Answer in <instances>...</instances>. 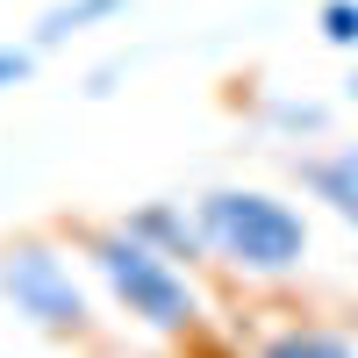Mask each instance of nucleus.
Here are the masks:
<instances>
[{
	"mask_svg": "<svg viewBox=\"0 0 358 358\" xmlns=\"http://www.w3.org/2000/svg\"><path fill=\"white\" fill-rule=\"evenodd\" d=\"M29 72H36V50H22V43H0V94H8V86H22Z\"/></svg>",
	"mask_w": 358,
	"mask_h": 358,
	"instance_id": "nucleus-9",
	"label": "nucleus"
},
{
	"mask_svg": "<svg viewBox=\"0 0 358 358\" xmlns=\"http://www.w3.org/2000/svg\"><path fill=\"white\" fill-rule=\"evenodd\" d=\"M0 301L43 337H86L94 330V301H86L79 273L65 265V251L50 236H8L0 244Z\"/></svg>",
	"mask_w": 358,
	"mask_h": 358,
	"instance_id": "nucleus-3",
	"label": "nucleus"
},
{
	"mask_svg": "<svg viewBox=\"0 0 358 358\" xmlns=\"http://www.w3.org/2000/svg\"><path fill=\"white\" fill-rule=\"evenodd\" d=\"M129 0H57V8H43V22H36V43L29 50H57V43H72L79 29H94V22H115Z\"/></svg>",
	"mask_w": 358,
	"mask_h": 358,
	"instance_id": "nucleus-7",
	"label": "nucleus"
},
{
	"mask_svg": "<svg viewBox=\"0 0 358 358\" xmlns=\"http://www.w3.org/2000/svg\"><path fill=\"white\" fill-rule=\"evenodd\" d=\"M315 29H322V43H337V50H358V0H322Z\"/></svg>",
	"mask_w": 358,
	"mask_h": 358,
	"instance_id": "nucleus-8",
	"label": "nucleus"
},
{
	"mask_svg": "<svg viewBox=\"0 0 358 358\" xmlns=\"http://www.w3.org/2000/svg\"><path fill=\"white\" fill-rule=\"evenodd\" d=\"M86 258H94L101 287L115 294V308H122L129 322H143V330H165V337H194V322H201V294H194V280L179 273L172 258H158L151 244H136L122 222L86 229Z\"/></svg>",
	"mask_w": 358,
	"mask_h": 358,
	"instance_id": "nucleus-2",
	"label": "nucleus"
},
{
	"mask_svg": "<svg viewBox=\"0 0 358 358\" xmlns=\"http://www.w3.org/2000/svg\"><path fill=\"white\" fill-rule=\"evenodd\" d=\"M258 358H358V337L330 330V322H287L258 344Z\"/></svg>",
	"mask_w": 358,
	"mask_h": 358,
	"instance_id": "nucleus-6",
	"label": "nucleus"
},
{
	"mask_svg": "<svg viewBox=\"0 0 358 358\" xmlns=\"http://www.w3.org/2000/svg\"><path fill=\"white\" fill-rule=\"evenodd\" d=\"M344 86H351V101H358V65H351V79H344Z\"/></svg>",
	"mask_w": 358,
	"mask_h": 358,
	"instance_id": "nucleus-13",
	"label": "nucleus"
},
{
	"mask_svg": "<svg viewBox=\"0 0 358 358\" xmlns=\"http://www.w3.org/2000/svg\"><path fill=\"white\" fill-rule=\"evenodd\" d=\"M301 187L315 201H330V215L358 229V143L344 151H322V158H301Z\"/></svg>",
	"mask_w": 358,
	"mask_h": 358,
	"instance_id": "nucleus-5",
	"label": "nucleus"
},
{
	"mask_svg": "<svg viewBox=\"0 0 358 358\" xmlns=\"http://www.w3.org/2000/svg\"><path fill=\"white\" fill-rule=\"evenodd\" d=\"M187 358H229V351H222L215 337H194V344H187Z\"/></svg>",
	"mask_w": 358,
	"mask_h": 358,
	"instance_id": "nucleus-12",
	"label": "nucleus"
},
{
	"mask_svg": "<svg viewBox=\"0 0 358 358\" xmlns=\"http://www.w3.org/2000/svg\"><path fill=\"white\" fill-rule=\"evenodd\" d=\"M273 122H287V129H322V108H308V101H301V108L280 101V108H273Z\"/></svg>",
	"mask_w": 358,
	"mask_h": 358,
	"instance_id": "nucleus-10",
	"label": "nucleus"
},
{
	"mask_svg": "<svg viewBox=\"0 0 358 358\" xmlns=\"http://www.w3.org/2000/svg\"><path fill=\"white\" fill-rule=\"evenodd\" d=\"M122 229L136 236V244H151L158 258H208L201 229H194V215H187L179 201H143V208H129Z\"/></svg>",
	"mask_w": 358,
	"mask_h": 358,
	"instance_id": "nucleus-4",
	"label": "nucleus"
},
{
	"mask_svg": "<svg viewBox=\"0 0 358 358\" xmlns=\"http://www.w3.org/2000/svg\"><path fill=\"white\" fill-rule=\"evenodd\" d=\"M194 229L208 258H222L229 273L244 280H287L294 265L308 258V215L287 208L265 187H215L194 201Z\"/></svg>",
	"mask_w": 358,
	"mask_h": 358,
	"instance_id": "nucleus-1",
	"label": "nucleus"
},
{
	"mask_svg": "<svg viewBox=\"0 0 358 358\" xmlns=\"http://www.w3.org/2000/svg\"><path fill=\"white\" fill-rule=\"evenodd\" d=\"M115 79H122V65H115V57H108V65H94V72H86V101H108Z\"/></svg>",
	"mask_w": 358,
	"mask_h": 358,
	"instance_id": "nucleus-11",
	"label": "nucleus"
}]
</instances>
